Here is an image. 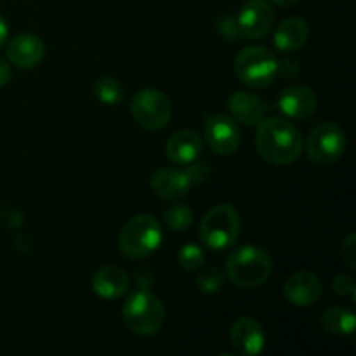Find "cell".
I'll return each mask as SVG.
<instances>
[{
    "label": "cell",
    "mask_w": 356,
    "mask_h": 356,
    "mask_svg": "<svg viewBox=\"0 0 356 356\" xmlns=\"http://www.w3.org/2000/svg\"><path fill=\"white\" fill-rule=\"evenodd\" d=\"M256 148L266 162L291 165L302 153V136L287 118H263L257 124Z\"/></svg>",
    "instance_id": "1"
},
{
    "label": "cell",
    "mask_w": 356,
    "mask_h": 356,
    "mask_svg": "<svg viewBox=\"0 0 356 356\" xmlns=\"http://www.w3.org/2000/svg\"><path fill=\"white\" fill-rule=\"evenodd\" d=\"M226 275L238 289H257L266 284L273 271L270 254L256 245H242L226 259Z\"/></svg>",
    "instance_id": "2"
},
{
    "label": "cell",
    "mask_w": 356,
    "mask_h": 356,
    "mask_svg": "<svg viewBox=\"0 0 356 356\" xmlns=\"http://www.w3.org/2000/svg\"><path fill=\"white\" fill-rule=\"evenodd\" d=\"M122 318L127 329L138 336H153L165 323V308L155 294L141 289L125 299Z\"/></svg>",
    "instance_id": "3"
},
{
    "label": "cell",
    "mask_w": 356,
    "mask_h": 356,
    "mask_svg": "<svg viewBox=\"0 0 356 356\" xmlns=\"http://www.w3.org/2000/svg\"><path fill=\"white\" fill-rule=\"evenodd\" d=\"M162 228L152 214H139L122 228L118 249L129 259H145L162 243Z\"/></svg>",
    "instance_id": "4"
},
{
    "label": "cell",
    "mask_w": 356,
    "mask_h": 356,
    "mask_svg": "<svg viewBox=\"0 0 356 356\" xmlns=\"http://www.w3.org/2000/svg\"><path fill=\"white\" fill-rule=\"evenodd\" d=\"M235 73L245 86L264 89L271 86L280 73V63L270 49L250 45L242 49L235 58Z\"/></svg>",
    "instance_id": "5"
},
{
    "label": "cell",
    "mask_w": 356,
    "mask_h": 356,
    "mask_svg": "<svg viewBox=\"0 0 356 356\" xmlns=\"http://www.w3.org/2000/svg\"><path fill=\"white\" fill-rule=\"evenodd\" d=\"M242 221L232 205H214L200 222V240L211 250H225L238 240Z\"/></svg>",
    "instance_id": "6"
},
{
    "label": "cell",
    "mask_w": 356,
    "mask_h": 356,
    "mask_svg": "<svg viewBox=\"0 0 356 356\" xmlns=\"http://www.w3.org/2000/svg\"><path fill=\"white\" fill-rule=\"evenodd\" d=\"M131 113L143 129L160 131L172 117V104L162 90L141 89L132 97Z\"/></svg>",
    "instance_id": "7"
},
{
    "label": "cell",
    "mask_w": 356,
    "mask_h": 356,
    "mask_svg": "<svg viewBox=\"0 0 356 356\" xmlns=\"http://www.w3.org/2000/svg\"><path fill=\"white\" fill-rule=\"evenodd\" d=\"M346 145V134L343 129L332 122H325L313 129L306 152L315 165H332L344 155Z\"/></svg>",
    "instance_id": "8"
},
{
    "label": "cell",
    "mask_w": 356,
    "mask_h": 356,
    "mask_svg": "<svg viewBox=\"0 0 356 356\" xmlns=\"http://www.w3.org/2000/svg\"><path fill=\"white\" fill-rule=\"evenodd\" d=\"M275 10L268 0H249L236 17L240 37L259 40L273 30Z\"/></svg>",
    "instance_id": "9"
},
{
    "label": "cell",
    "mask_w": 356,
    "mask_h": 356,
    "mask_svg": "<svg viewBox=\"0 0 356 356\" xmlns=\"http://www.w3.org/2000/svg\"><path fill=\"white\" fill-rule=\"evenodd\" d=\"M205 141L218 155H233L240 146V129L232 117L216 113L205 120Z\"/></svg>",
    "instance_id": "10"
},
{
    "label": "cell",
    "mask_w": 356,
    "mask_h": 356,
    "mask_svg": "<svg viewBox=\"0 0 356 356\" xmlns=\"http://www.w3.org/2000/svg\"><path fill=\"white\" fill-rule=\"evenodd\" d=\"M193 184V176L190 170L176 169V167H163L153 174L149 181L153 195L160 200L176 202L186 197Z\"/></svg>",
    "instance_id": "11"
},
{
    "label": "cell",
    "mask_w": 356,
    "mask_h": 356,
    "mask_svg": "<svg viewBox=\"0 0 356 356\" xmlns=\"http://www.w3.org/2000/svg\"><path fill=\"white\" fill-rule=\"evenodd\" d=\"M323 285L322 280L312 271H296L285 280L284 296L291 305L299 306V308H308V306L316 305L322 298Z\"/></svg>",
    "instance_id": "12"
},
{
    "label": "cell",
    "mask_w": 356,
    "mask_h": 356,
    "mask_svg": "<svg viewBox=\"0 0 356 356\" xmlns=\"http://www.w3.org/2000/svg\"><path fill=\"white\" fill-rule=\"evenodd\" d=\"M229 337L235 351L242 356L261 355L266 344L263 325L250 316H240L232 325Z\"/></svg>",
    "instance_id": "13"
},
{
    "label": "cell",
    "mask_w": 356,
    "mask_h": 356,
    "mask_svg": "<svg viewBox=\"0 0 356 356\" xmlns=\"http://www.w3.org/2000/svg\"><path fill=\"white\" fill-rule=\"evenodd\" d=\"M318 106L315 90L306 86L285 87L278 96V108L287 118H308Z\"/></svg>",
    "instance_id": "14"
},
{
    "label": "cell",
    "mask_w": 356,
    "mask_h": 356,
    "mask_svg": "<svg viewBox=\"0 0 356 356\" xmlns=\"http://www.w3.org/2000/svg\"><path fill=\"white\" fill-rule=\"evenodd\" d=\"M45 54L44 42L31 33H19L13 37L7 45V58L10 65L17 68H33L42 61Z\"/></svg>",
    "instance_id": "15"
},
{
    "label": "cell",
    "mask_w": 356,
    "mask_h": 356,
    "mask_svg": "<svg viewBox=\"0 0 356 356\" xmlns=\"http://www.w3.org/2000/svg\"><path fill=\"white\" fill-rule=\"evenodd\" d=\"M202 148L204 145L200 134L186 129L170 136L165 145V153L167 159L177 165H191L200 159Z\"/></svg>",
    "instance_id": "16"
},
{
    "label": "cell",
    "mask_w": 356,
    "mask_h": 356,
    "mask_svg": "<svg viewBox=\"0 0 356 356\" xmlns=\"http://www.w3.org/2000/svg\"><path fill=\"white\" fill-rule=\"evenodd\" d=\"M228 108L233 120L247 127L259 124L266 113V103L249 90H236L235 94H232L228 99Z\"/></svg>",
    "instance_id": "17"
},
{
    "label": "cell",
    "mask_w": 356,
    "mask_h": 356,
    "mask_svg": "<svg viewBox=\"0 0 356 356\" xmlns=\"http://www.w3.org/2000/svg\"><path fill=\"white\" fill-rule=\"evenodd\" d=\"M309 38V26L302 17H289L282 21L277 26L273 35L275 47L282 52H298L308 44Z\"/></svg>",
    "instance_id": "18"
},
{
    "label": "cell",
    "mask_w": 356,
    "mask_h": 356,
    "mask_svg": "<svg viewBox=\"0 0 356 356\" xmlns=\"http://www.w3.org/2000/svg\"><path fill=\"white\" fill-rule=\"evenodd\" d=\"M90 285L101 299L111 301L125 296V292L129 291V277L122 268L104 266L94 273Z\"/></svg>",
    "instance_id": "19"
},
{
    "label": "cell",
    "mask_w": 356,
    "mask_h": 356,
    "mask_svg": "<svg viewBox=\"0 0 356 356\" xmlns=\"http://www.w3.org/2000/svg\"><path fill=\"white\" fill-rule=\"evenodd\" d=\"M320 325L325 332L332 334V336H351V334H355L356 327L355 313L348 308H341V306L330 308L323 312Z\"/></svg>",
    "instance_id": "20"
},
{
    "label": "cell",
    "mask_w": 356,
    "mask_h": 356,
    "mask_svg": "<svg viewBox=\"0 0 356 356\" xmlns=\"http://www.w3.org/2000/svg\"><path fill=\"white\" fill-rule=\"evenodd\" d=\"M92 92L103 104H117L124 99V86L115 76H101L94 82Z\"/></svg>",
    "instance_id": "21"
},
{
    "label": "cell",
    "mask_w": 356,
    "mask_h": 356,
    "mask_svg": "<svg viewBox=\"0 0 356 356\" xmlns=\"http://www.w3.org/2000/svg\"><path fill=\"white\" fill-rule=\"evenodd\" d=\"M162 221L170 232H184L193 222V211L184 204H172L163 211Z\"/></svg>",
    "instance_id": "22"
},
{
    "label": "cell",
    "mask_w": 356,
    "mask_h": 356,
    "mask_svg": "<svg viewBox=\"0 0 356 356\" xmlns=\"http://www.w3.org/2000/svg\"><path fill=\"white\" fill-rule=\"evenodd\" d=\"M204 250L197 245V243H186L179 249L177 252V263L183 268L184 271H198L202 266H204Z\"/></svg>",
    "instance_id": "23"
},
{
    "label": "cell",
    "mask_w": 356,
    "mask_h": 356,
    "mask_svg": "<svg viewBox=\"0 0 356 356\" xmlns=\"http://www.w3.org/2000/svg\"><path fill=\"white\" fill-rule=\"evenodd\" d=\"M195 284H197L198 291L204 292V294H216V292L221 291L222 285H225V277H222L221 271L216 270V268H205V270H202L200 273L197 275Z\"/></svg>",
    "instance_id": "24"
},
{
    "label": "cell",
    "mask_w": 356,
    "mask_h": 356,
    "mask_svg": "<svg viewBox=\"0 0 356 356\" xmlns=\"http://www.w3.org/2000/svg\"><path fill=\"white\" fill-rule=\"evenodd\" d=\"M341 259H343L344 266L348 270L355 271L356 270V235L351 233V235L346 236V240L341 245Z\"/></svg>",
    "instance_id": "25"
},
{
    "label": "cell",
    "mask_w": 356,
    "mask_h": 356,
    "mask_svg": "<svg viewBox=\"0 0 356 356\" xmlns=\"http://www.w3.org/2000/svg\"><path fill=\"white\" fill-rule=\"evenodd\" d=\"M332 289L337 296H355V282L350 275H337L332 282Z\"/></svg>",
    "instance_id": "26"
},
{
    "label": "cell",
    "mask_w": 356,
    "mask_h": 356,
    "mask_svg": "<svg viewBox=\"0 0 356 356\" xmlns=\"http://www.w3.org/2000/svg\"><path fill=\"white\" fill-rule=\"evenodd\" d=\"M219 28H221L222 35H225L226 38H232V40H235V38L240 37L238 24H236V19H233L232 16L225 17V21H221V24H219Z\"/></svg>",
    "instance_id": "27"
},
{
    "label": "cell",
    "mask_w": 356,
    "mask_h": 356,
    "mask_svg": "<svg viewBox=\"0 0 356 356\" xmlns=\"http://www.w3.org/2000/svg\"><path fill=\"white\" fill-rule=\"evenodd\" d=\"M10 80V68L3 59H0V87L6 86Z\"/></svg>",
    "instance_id": "28"
},
{
    "label": "cell",
    "mask_w": 356,
    "mask_h": 356,
    "mask_svg": "<svg viewBox=\"0 0 356 356\" xmlns=\"http://www.w3.org/2000/svg\"><path fill=\"white\" fill-rule=\"evenodd\" d=\"M7 37H9V26H7L6 17L0 14V47L7 42Z\"/></svg>",
    "instance_id": "29"
},
{
    "label": "cell",
    "mask_w": 356,
    "mask_h": 356,
    "mask_svg": "<svg viewBox=\"0 0 356 356\" xmlns=\"http://www.w3.org/2000/svg\"><path fill=\"white\" fill-rule=\"evenodd\" d=\"M273 3H278V6H284V7H289V6H296L298 2H301V0H271Z\"/></svg>",
    "instance_id": "30"
}]
</instances>
